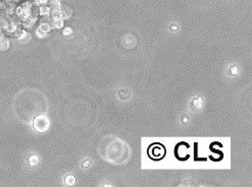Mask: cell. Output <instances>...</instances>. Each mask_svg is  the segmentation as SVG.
Masks as SVG:
<instances>
[{
    "label": "cell",
    "instance_id": "6da1fadb",
    "mask_svg": "<svg viewBox=\"0 0 252 187\" xmlns=\"http://www.w3.org/2000/svg\"><path fill=\"white\" fill-rule=\"evenodd\" d=\"M99 155L113 165H123L131 156L130 148L125 142L115 136H105L98 146Z\"/></svg>",
    "mask_w": 252,
    "mask_h": 187
},
{
    "label": "cell",
    "instance_id": "7a4b0ae2",
    "mask_svg": "<svg viewBox=\"0 0 252 187\" xmlns=\"http://www.w3.org/2000/svg\"><path fill=\"white\" fill-rule=\"evenodd\" d=\"M50 121L48 119L47 116L44 115H40L34 118L33 120V127L35 130H37L38 132H44L49 128Z\"/></svg>",
    "mask_w": 252,
    "mask_h": 187
},
{
    "label": "cell",
    "instance_id": "3957f363",
    "mask_svg": "<svg viewBox=\"0 0 252 187\" xmlns=\"http://www.w3.org/2000/svg\"><path fill=\"white\" fill-rule=\"evenodd\" d=\"M60 12L62 19H67L72 16V9H69V7H62V8L60 7Z\"/></svg>",
    "mask_w": 252,
    "mask_h": 187
},
{
    "label": "cell",
    "instance_id": "277c9868",
    "mask_svg": "<svg viewBox=\"0 0 252 187\" xmlns=\"http://www.w3.org/2000/svg\"><path fill=\"white\" fill-rule=\"evenodd\" d=\"M51 19H52V21H57V19H62V17H61V12H60V8L59 9H53L52 11H51Z\"/></svg>",
    "mask_w": 252,
    "mask_h": 187
},
{
    "label": "cell",
    "instance_id": "5b68a950",
    "mask_svg": "<svg viewBox=\"0 0 252 187\" xmlns=\"http://www.w3.org/2000/svg\"><path fill=\"white\" fill-rule=\"evenodd\" d=\"M9 48V41L5 38L0 39V49L1 50H6Z\"/></svg>",
    "mask_w": 252,
    "mask_h": 187
},
{
    "label": "cell",
    "instance_id": "8992f818",
    "mask_svg": "<svg viewBox=\"0 0 252 187\" xmlns=\"http://www.w3.org/2000/svg\"><path fill=\"white\" fill-rule=\"evenodd\" d=\"M17 39L21 42H25V40L29 39V34L25 31H19L17 33Z\"/></svg>",
    "mask_w": 252,
    "mask_h": 187
},
{
    "label": "cell",
    "instance_id": "52a82bcc",
    "mask_svg": "<svg viewBox=\"0 0 252 187\" xmlns=\"http://www.w3.org/2000/svg\"><path fill=\"white\" fill-rule=\"evenodd\" d=\"M65 184L69 185V186L74 185L76 183V177L74 176V175H67L65 179Z\"/></svg>",
    "mask_w": 252,
    "mask_h": 187
},
{
    "label": "cell",
    "instance_id": "ba28073f",
    "mask_svg": "<svg viewBox=\"0 0 252 187\" xmlns=\"http://www.w3.org/2000/svg\"><path fill=\"white\" fill-rule=\"evenodd\" d=\"M39 12L41 15H48L50 14V7L49 6H46V5H42L41 7L39 8Z\"/></svg>",
    "mask_w": 252,
    "mask_h": 187
},
{
    "label": "cell",
    "instance_id": "9c48e42d",
    "mask_svg": "<svg viewBox=\"0 0 252 187\" xmlns=\"http://www.w3.org/2000/svg\"><path fill=\"white\" fill-rule=\"evenodd\" d=\"M193 106L195 109H201L203 106V100L201 98H198L193 100Z\"/></svg>",
    "mask_w": 252,
    "mask_h": 187
},
{
    "label": "cell",
    "instance_id": "30bf717a",
    "mask_svg": "<svg viewBox=\"0 0 252 187\" xmlns=\"http://www.w3.org/2000/svg\"><path fill=\"white\" fill-rule=\"evenodd\" d=\"M39 29H41L42 31L45 32V33H48V32H49L50 30H51V27H50L49 23H41V25H40Z\"/></svg>",
    "mask_w": 252,
    "mask_h": 187
},
{
    "label": "cell",
    "instance_id": "8fae6325",
    "mask_svg": "<svg viewBox=\"0 0 252 187\" xmlns=\"http://www.w3.org/2000/svg\"><path fill=\"white\" fill-rule=\"evenodd\" d=\"M53 27L55 29H61L63 27V21L62 19H57V21H53Z\"/></svg>",
    "mask_w": 252,
    "mask_h": 187
},
{
    "label": "cell",
    "instance_id": "7c38bea8",
    "mask_svg": "<svg viewBox=\"0 0 252 187\" xmlns=\"http://www.w3.org/2000/svg\"><path fill=\"white\" fill-rule=\"evenodd\" d=\"M30 165L31 166H36V165L39 163V158H38L37 156H32L31 158H30Z\"/></svg>",
    "mask_w": 252,
    "mask_h": 187
},
{
    "label": "cell",
    "instance_id": "4fadbf2b",
    "mask_svg": "<svg viewBox=\"0 0 252 187\" xmlns=\"http://www.w3.org/2000/svg\"><path fill=\"white\" fill-rule=\"evenodd\" d=\"M46 34H47V33H45V32H43L41 29H37V31H36V35H37L39 38H44V37H46Z\"/></svg>",
    "mask_w": 252,
    "mask_h": 187
},
{
    "label": "cell",
    "instance_id": "5bb4252c",
    "mask_svg": "<svg viewBox=\"0 0 252 187\" xmlns=\"http://www.w3.org/2000/svg\"><path fill=\"white\" fill-rule=\"evenodd\" d=\"M73 33V30L71 29V28H65V30H63V36H69L71 35V34Z\"/></svg>",
    "mask_w": 252,
    "mask_h": 187
},
{
    "label": "cell",
    "instance_id": "9a60e30c",
    "mask_svg": "<svg viewBox=\"0 0 252 187\" xmlns=\"http://www.w3.org/2000/svg\"><path fill=\"white\" fill-rule=\"evenodd\" d=\"M15 12H17V15H23V13H24V9H23V6H19V7H17V10H15Z\"/></svg>",
    "mask_w": 252,
    "mask_h": 187
},
{
    "label": "cell",
    "instance_id": "2e32d148",
    "mask_svg": "<svg viewBox=\"0 0 252 187\" xmlns=\"http://www.w3.org/2000/svg\"><path fill=\"white\" fill-rule=\"evenodd\" d=\"M48 0H35L36 4H45Z\"/></svg>",
    "mask_w": 252,
    "mask_h": 187
},
{
    "label": "cell",
    "instance_id": "e0dca14e",
    "mask_svg": "<svg viewBox=\"0 0 252 187\" xmlns=\"http://www.w3.org/2000/svg\"><path fill=\"white\" fill-rule=\"evenodd\" d=\"M88 166H89V162H88V161H86V162H84V164H83V167H84V168H87Z\"/></svg>",
    "mask_w": 252,
    "mask_h": 187
},
{
    "label": "cell",
    "instance_id": "ac0fdd59",
    "mask_svg": "<svg viewBox=\"0 0 252 187\" xmlns=\"http://www.w3.org/2000/svg\"><path fill=\"white\" fill-rule=\"evenodd\" d=\"M177 29H178V28L174 27V25H173V27H171V30H174V31H175V30H177Z\"/></svg>",
    "mask_w": 252,
    "mask_h": 187
}]
</instances>
